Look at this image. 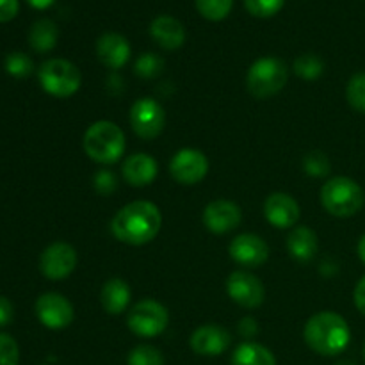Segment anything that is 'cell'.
<instances>
[{
    "mask_svg": "<svg viewBox=\"0 0 365 365\" xmlns=\"http://www.w3.org/2000/svg\"><path fill=\"white\" fill-rule=\"evenodd\" d=\"M241 220V209L230 200H214L203 210V225L212 234H228L239 227Z\"/></svg>",
    "mask_w": 365,
    "mask_h": 365,
    "instance_id": "obj_14",
    "label": "cell"
},
{
    "mask_svg": "<svg viewBox=\"0 0 365 365\" xmlns=\"http://www.w3.org/2000/svg\"><path fill=\"white\" fill-rule=\"evenodd\" d=\"M128 118H130L132 130L145 141L159 138L166 125V113H164L163 106L152 96H145V98L134 102Z\"/></svg>",
    "mask_w": 365,
    "mask_h": 365,
    "instance_id": "obj_8",
    "label": "cell"
},
{
    "mask_svg": "<svg viewBox=\"0 0 365 365\" xmlns=\"http://www.w3.org/2000/svg\"><path fill=\"white\" fill-rule=\"evenodd\" d=\"M285 0H245V6L250 14L257 18L274 16L284 7Z\"/></svg>",
    "mask_w": 365,
    "mask_h": 365,
    "instance_id": "obj_31",
    "label": "cell"
},
{
    "mask_svg": "<svg viewBox=\"0 0 365 365\" xmlns=\"http://www.w3.org/2000/svg\"><path fill=\"white\" fill-rule=\"evenodd\" d=\"M86 155L98 164H114L123 157L125 148H127V139H125L123 130L116 123L107 120L95 121L89 125L84 134Z\"/></svg>",
    "mask_w": 365,
    "mask_h": 365,
    "instance_id": "obj_3",
    "label": "cell"
},
{
    "mask_svg": "<svg viewBox=\"0 0 365 365\" xmlns=\"http://www.w3.org/2000/svg\"><path fill=\"white\" fill-rule=\"evenodd\" d=\"M196 9L210 21H221L230 14L234 0H195Z\"/></svg>",
    "mask_w": 365,
    "mask_h": 365,
    "instance_id": "obj_25",
    "label": "cell"
},
{
    "mask_svg": "<svg viewBox=\"0 0 365 365\" xmlns=\"http://www.w3.org/2000/svg\"><path fill=\"white\" fill-rule=\"evenodd\" d=\"M353 299H355V307L359 309V312L365 316V277L360 278V282L356 284L355 292H353Z\"/></svg>",
    "mask_w": 365,
    "mask_h": 365,
    "instance_id": "obj_36",
    "label": "cell"
},
{
    "mask_svg": "<svg viewBox=\"0 0 365 365\" xmlns=\"http://www.w3.org/2000/svg\"><path fill=\"white\" fill-rule=\"evenodd\" d=\"M364 360H365V344H364Z\"/></svg>",
    "mask_w": 365,
    "mask_h": 365,
    "instance_id": "obj_41",
    "label": "cell"
},
{
    "mask_svg": "<svg viewBox=\"0 0 365 365\" xmlns=\"http://www.w3.org/2000/svg\"><path fill=\"white\" fill-rule=\"evenodd\" d=\"M128 365H164V355L148 344L135 346L127 356Z\"/></svg>",
    "mask_w": 365,
    "mask_h": 365,
    "instance_id": "obj_28",
    "label": "cell"
},
{
    "mask_svg": "<svg viewBox=\"0 0 365 365\" xmlns=\"http://www.w3.org/2000/svg\"><path fill=\"white\" fill-rule=\"evenodd\" d=\"M307 346L321 356H337L344 351L351 341L349 324L341 314L324 310L307 321L303 330Z\"/></svg>",
    "mask_w": 365,
    "mask_h": 365,
    "instance_id": "obj_2",
    "label": "cell"
},
{
    "mask_svg": "<svg viewBox=\"0 0 365 365\" xmlns=\"http://www.w3.org/2000/svg\"><path fill=\"white\" fill-rule=\"evenodd\" d=\"M20 11V2L18 0H0V24L11 21Z\"/></svg>",
    "mask_w": 365,
    "mask_h": 365,
    "instance_id": "obj_34",
    "label": "cell"
},
{
    "mask_svg": "<svg viewBox=\"0 0 365 365\" xmlns=\"http://www.w3.org/2000/svg\"><path fill=\"white\" fill-rule=\"evenodd\" d=\"M365 192L349 177H334L321 187V205L335 217H351L362 210Z\"/></svg>",
    "mask_w": 365,
    "mask_h": 365,
    "instance_id": "obj_4",
    "label": "cell"
},
{
    "mask_svg": "<svg viewBox=\"0 0 365 365\" xmlns=\"http://www.w3.org/2000/svg\"><path fill=\"white\" fill-rule=\"evenodd\" d=\"M20 349L11 335L0 334V365H18Z\"/></svg>",
    "mask_w": 365,
    "mask_h": 365,
    "instance_id": "obj_32",
    "label": "cell"
},
{
    "mask_svg": "<svg viewBox=\"0 0 365 365\" xmlns=\"http://www.w3.org/2000/svg\"><path fill=\"white\" fill-rule=\"evenodd\" d=\"M41 88L56 98H70L81 89L82 73L66 59H48L38 70Z\"/></svg>",
    "mask_w": 365,
    "mask_h": 365,
    "instance_id": "obj_6",
    "label": "cell"
},
{
    "mask_svg": "<svg viewBox=\"0 0 365 365\" xmlns=\"http://www.w3.org/2000/svg\"><path fill=\"white\" fill-rule=\"evenodd\" d=\"M6 71L16 78H25L34 71V63L24 52H13L6 57Z\"/></svg>",
    "mask_w": 365,
    "mask_h": 365,
    "instance_id": "obj_30",
    "label": "cell"
},
{
    "mask_svg": "<svg viewBox=\"0 0 365 365\" xmlns=\"http://www.w3.org/2000/svg\"><path fill=\"white\" fill-rule=\"evenodd\" d=\"M323 59L316 53H303L294 61V73L305 81H316L323 75Z\"/></svg>",
    "mask_w": 365,
    "mask_h": 365,
    "instance_id": "obj_24",
    "label": "cell"
},
{
    "mask_svg": "<svg viewBox=\"0 0 365 365\" xmlns=\"http://www.w3.org/2000/svg\"><path fill=\"white\" fill-rule=\"evenodd\" d=\"M303 170H305L307 175L310 177H327L331 170L330 159L327 157V153L319 152V150H314V152L307 153L303 157Z\"/></svg>",
    "mask_w": 365,
    "mask_h": 365,
    "instance_id": "obj_29",
    "label": "cell"
},
{
    "mask_svg": "<svg viewBox=\"0 0 365 365\" xmlns=\"http://www.w3.org/2000/svg\"><path fill=\"white\" fill-rule=\"evenodd\" d=\"M150 36L164 50H177L185 41V29L177 18L160 14L150 25Z\"/></svg>",
    "mask_w": 365,
    "mask_h": 365,
    "instance_id": "obj_19",
    "label": "cell"
},
{
    "mask_svg": "<svg viewBox=\"0 0 365 365\" xmlns=\"http://www.w3.org/2000/svg\"><path fill=\"white\" fill-rule=\"evenodd\" d=\"M163 70H164V59L160 56H157V53L146 52L135 59L134 73L138 75V77L146 78V81L159 77V75L163 73Z\"/></svg>",
    "mask_w": 365,
    "mask_h": 365,
    "instance_id": "obj_26",
    "label": "cell"
},
{
    "mask_svg": "<svg viewBox=\"0 0 365 365\" xmlns=\"http://www.w3.org/2000/svg\"><path fill=\"white\" fill-rule=\"evenodd\" d=\"M77 266V252L68 242H53L39 259V269L48 280H64Z\"/></svg>",
    "mask_w": 365,
    "mask_h": 365,
    "instance_id": "obj_12",
    "label": "cell"
},
{
    "mask_svg": "<svg viewBox=\"0 0 365 365\" xmlns=\"http://www.w3.org/2000/svg\"><path fill=\"white\" fill-rule=\"evenodd\" d=\"M232 365H277V359L262 344L242 342L232 355Z\"/></svg>",
    "mask_w": 365,
    "mask_h": 365,
    "instance_id": "obj_23",
    "label": "cell"
},
{
    "mask_svg": "<svg viewBox=\"0 0 365 365\" xmlns=\"http://www.w3.org/2000/svg\"><path fill=\"white\" fill-rule=\"evenodd\" d=\"M170 323V312L163 303L155 299H141L130 309L127 316V327L138 337L152 339L163 334Z\"/></svg>",
    "mask_w": 365,
    "mask_h": 365,
    "instance_id": "obj_7",
    "label": "cell"
},
{
    "mask_svg": "<svg viewBox=\"0 0 365 365\" xmlns=\"http://www.w3.org/2000/svg\"><path fill=\"white\" fill-rule=\"evenodd\" d=\"M287 78V64L278 57L267 56L260 57L250 66L248 75H246V86L255 98L267 100L278 95L285 88Z\"/></svg>",
    "mask_w": 365,
    "mask_h": 365,
    "instance_id": "obj_5",
    "label": "cell"
},
{
    "mask_svg": "<svg viewBox=\"0 0 365 365\" xmlns=\"http://www.w3.org/2000/svg\"><path fill=\"white\" fill-rule=\"evenodd\" d=\"M29 6H32L34 9H46V7L52 6L56 0H27Z\"/></svg>",
    "mask_w": 365,
    "mask_h": 365,
    "instance_id": "obj_38",
    "label": "cell"
},
{
    "mask_svg": "<svg viewBox=\"0 0 365 365\" xmlns=\"http://www.w3.org/2000/svg\"><path fill=\"white\" fill-rule=\"evenodd\" d=\"M100 303L110 316H120L130 303V287L121 278H110L100 291Z\"/></svg>",
    "mask_w": 365,
    "mask_h": 365,
    "instance_id": "obj_21",
    "label": "cell"
},
{
    "mask_svg": "<svg viewBox=\"0 0 365 365\" xmlns=\"http://www.w3.org/2000/svg\"><path fill=\"white\" fill-rule=\"evenodd\" d=\"M346 98L356 113L365 114V73H355L349 78Z\"/></svg>",
    "mask_w": 365,
    "mask_h": 365,
    "instance_id": "obj_27",
    "label": "cell"
},
{
    "mask_svg": "<svg viewBox=\"0 0 365 365\" xmlns=\"http://www.w3.org/2000/svg\"><path fill=\"white\" fill-rule=\"evenodd\" d=\"M163 227V216L155 203L138 200L127 203L110 221V232L120 242L128 246H143L157 237Z\"/></svg>",
    "mask_w": 365,
    "mask_h": 365,
    "instance_id": "obj_1",
    "label": "cell"
},
{
    "mask_svg": "<svg viewBox=\"0 0 365 365\" xmlns=\"http://www.w3.org/2000/svg\"><path fill=\"white\" fill-rule=\"evenodd\" d=\"M14 310H13V303L9 302L7 298L0 296V327H6L13 321Z\"/></svg>",
    "mask_w": 365,
    "mask_h": 365,
    "instance_id": "obj_35",
    "label": "cell"
},
{
    "mask_svg": "<svg viewBox=\"0 0 365 365\" xmlns=\"http://www.w3.org/2000/svg\"><path fill=\"white\" fill-rule=\"evenodd\" d=\"M299 203L287 192H273L264 202V216L274 228H292L299 220Z\"/></svg>",
    "mask_w": 365,
    "mask_h": 365,
    "instance_id": "obj_15",
    "label": "cell"
},
{
    "mask_svg": "<svg viewBox=\"0 0 365 365\" xmlns=\"http://www.w3.org/2000/svg\"><path fill=\"white\" fill-rule=\"evenodd\" d=\"M230 334L221 324H203L191 335V349L202 356H220L230 346Z\"/></svg>",
    "mask_w": 365,
    "mask_h": 365,
    "instance_id": "obj_16",
    "label": "cell"
},
{
    "mask_svg": "<svg viewBox=\"0 0 365 365\" xmlns=\"http://www.w3.org/2000/svg\"><path fill=\"white\" fill-rule=\"evenodd\" d=\"M159 164L148 153H134L121 166V175L132 187H145L157 178Z\"/></svg>",
    "mask_w": 365,
    "mask_h": 365,
    "instance_id": "obj_18",
    "label": "cell"
},
{
    "mask_svg": "<svg viewBox=\"0 0 365 365\" xmlns=\"http://www.w3.org/2000/svg\"><path fill=\"white\" fill-rule=\"evenodd\" d=\"M257 321L252 319V317H245V319H241V323H239V331H241L245 337H253V335L257 334Z\"/></svg>",
    "mask_w": 365,
    "mask_h": 365,
    "instance_id": "obj_37",
    "label": "cell"
},
{
    "mask_svg": "<svg viewBox=\"0 0 365 365\" xmlns=\"http://www.w3.org/2000/svg\"><path fill=\"white\" fill-rule=\"evenodd\" d=\"M96 57L109 70H120L130 59V45L118 32H106L96 41Z\"/></svg>",
    "mask_w": 365,
    "mask_h": 365,
    "instance_id": "obj_17",
    "label": "cell"
},
{
    "mask_svg": "<svg viewBox=\"0 0 365 365\" xmlns=\"http://www.w3.org/2000/svg\"><path fill=\"white\" fill-rule=\"evenodd\" d=\"M57 39H59V29L48 18L34 21L29 31V43L39 53L50 52L57 45Z\"/></svg>",
    "mask_w": 365,
    "mask_h": 365,
    "instance_id": "obj_22",
    "label": "cell"
},
{
    "mask_svg": "<svg viewBox=\"0 0 365 365\" xmlns=\"http://www.w3.org/2000/svg\"><path fill=\"white\" fill-rule=\"evenodd\" d=\"M356 252H359L360 260H362V262L365 264V234L362 235V237H360L359 246H356Z\"/></svg>",
    "mask_w": 365,
    "mask_h": 365,
    "instance_id": "obj_39",
    "label": "cell"
},
{
    "mask_svg": "<svg viewBox=\"0 0 365 365\" xmlns=\"http://www.w3.org/2000/svg\"><path fill=\"white\" fill-rule=\"evenodd\" d=\"M93 187L98 195H110L118 189V177L110 170H98L93 175Z\"/></svg>",
    "mask_w": 365,
    "mask_h": 365,
    "instance_id": "obj_33",
    "label": "cell"
},
{
    "mask_svg": "<svg viewBox=\"0 0 365 365\" xmlns=\"http://www.w3.org/2000/svg\"><path fill=\"white\" fill-rule=\"evenodd\" d=\"M287 250L298 262H309L317 255L319 242L317 235L309 227H294L287 235Z\"/></svg>",
    "mask_w": 365,
    "mask_h": 365,
    "instance_id": "obj_20",
    "label": "cell"
},
{
    "mask_svg": "<svg viewBox=\"0 0 365 365\" xmlns=\"http://www.w3.org/2000/svg\"><path fill=\"white\" fill-rule=\"evenodd\" d=\"M207 171H209V159L200 150L182 148L170 160L171 177L182 185L198 184L205 178Z\"/></svg>",
    "mask_w": 365,
    "mask_h": 365,
    "instance_id": "obj_9",
    "label": "cell"
},
{
    "mask_svg": "<svg viewBox=\"0 0 365 365\" xmlns=\"http://www.w3.org/2000/svg\"><path fill=\"white\" fill-rule=\"evenodd\" d=\"M228 253L242 267H259L269 259V246L255 234H241L230 242Z\"/></svg>",
    "mask_w": 365,
    "mask_h": 365,
    "instance_id": "obj_13",
    "label": "cell"
},
{
    "mask_svg": "<svg viewBox=\"0 0 365 365\" xmlns=\"http://www.w3.org/2000/svg\"><path fill=\"white\" fill-rule=\"evenodd\" d=\"M335 365H356V364H353L351 360H341V362H337Z\"/></svg>",
    "mask_w": 365,
    "mask_h": 365,
    "instance_id": "obj_40",
    "label": "cell"
},
{
    "mask_svg": "<svg viewBox=\"0 0 365 365\" xmlns=\"http://www.w3.org/2000/svg\"><path fill=\"white\" fill-rule=\"evenodd\" d=\"M227 292L237 305L245 309H257L266 298V289L259 277L248 271H234L227 280Z\"/></svg>",
    "mask_w": 365,
    "mask_h": 365,
    "instance_id": "obj_11",
    "label": "cell"
},
{
    "mask_svg": "<svg viewBox=\"0 0 365 365\" xmlns=\"http://www.w3.org/2000/svg\"><path fill=\"white\" fill-rule=\"evenodd\" d=\"M36 316L48 330H64L73 321V305L59 292H46L36 302Z\"/></svg>",
    "mask_w": 365,
    "mask_h": 365,
    "instance_id": "obj_10",
    "label": "cell"
}]
</instances>
